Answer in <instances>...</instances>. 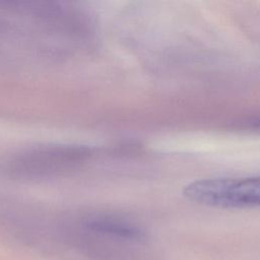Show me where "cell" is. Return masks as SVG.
I'll return each mask as SVG.
<instances>
[{
    "mask_svg": "<svg viewBox=\"0 0 260 260\" xmlns=\"http://www.w3.org/2000/svg\"><path fill=\"white\" fill-rule=\"evenodd\" d=\"M183 192L190 201L206 206L260 207V177L198 180L188 184Z\"/></svg>",
    "mask_w": 260,
    "mask_h": 260,
    "instance_id": "1",
    "label": "cell"
},
{
    "mask_svg": "<svg viewBox=\"0 0 260 260\" xmlns=\"http://www.w3.org/2000/svg\"><path fill=\"white\" fill-rule=\"evenodd\" d=\"M89 154L90 149L83 146H46L21 154L13 164L16 172L44 175L66 169Z\"/></svg>",
    "mask_w": 260,
    "mask_h": 260,
    "instance_id": "2",
    "label": "cell"
},
{
    "mask_svg": "<svg viewBox=\"0 0 260 260\" xmlns=\"http://www.w3.org/2000/svg\"><path fill=\"white\" fill-rule=\"evenodd\" d=\"M87 226L95 233L124 241L138 242L144 238V232L139 225L119 217L101 216L92 218L87 222Z\"/></svg>",
    "mask_w": 260,
    "mask_h": 260,
    "instance_id": "3",
    "label": "cell"
},
{
    "mask_svg": "<svg viewBox=\"0 0 260 260\" xmlns=\"http://www.w3.org/2000/svg\"><path fill=\"white\" fill-rule=\"evenodd\" d=\"M253 127H254V128H258V129H260V120L255 121V122L253 123Z\"/></svg>",
    "mask_w": 260,
    "mask_h": 260,
    "instance_id": "4",
    "label": "cell"
}]
</instances>
